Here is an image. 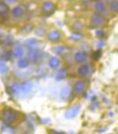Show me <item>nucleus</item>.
<instances>
[{"label":"nucleus","mask_w":118,"mask_h":134,"mask_svg":"<svg viewBox=\"0 0 118 134\" xmlns=\"http://www.w3.org/2000/svg\"><path fill=\"white\" fill-rule=\"evenodd\" d=\"M60 64H61V61H60V59L58 58V57H50V59H49V66H50L51 69H52V70L58 69V67L60 66Z\"/></svg>","instance_id":"f8f14e48"},{"label":"nucleus","mask_w":118,"mask_h":134,"mask_svg":"<svg viewBox=\"0 0 118 134\" xmlns=\"http://www.w3.org/2000/svg\"><path fill=\"white\" fill-rule=\"evenodd\" d=\"M91 24L93 27H100L107 24V20L101 13H94L91 17Z\"/></svg>","instance_id":"f257e3e1"},{"label":"nucleus","mask_w":118,"mask_h":134,"mask_svg":"<svg viewBox=\"0 0 118 134\" xmlns=\"http://www.w3.org/2000/svg\"><path fill=\"white\" fill-rule=\"evenodd\" d=\"M15 118H16V112L11 109H4L3 113H2V120L6 124H10L12 123H13Z\"/></svg>","instance_id":"7ed1b4c3"},{"label":"nucleus","mask_w":118,"mask_h":134,"mask_svg":"<svg viewBox=\"0 0 118 134\" xmlns=\"http://www.w3.org/2000/svg\"><path fill=\"white\" fill-rule=\"evenodd\" d=\"M109 6L112 12L118 13V0H112L109 4Z\"/></svg>","instance_id":"a211bd4d"},{"label":"nucleus","mask_w":118,"mask_h":134,"mask_svg":"<svg viewBox=\"0 0 118 134\" xmlns=\"http://www.w3.org/2000/svg\"><path fill=\"white\" fill-rule=\"evenodd\" d=\"M33 29V25H30V24H27V25L25 26V27H23V32L24 33H28V32H30L31 30Z\"/></svg>","instance_id":"4be33fe9"},{"label":"nucleus","mask_w":118,"mask_h":134,"mask_svg":"<svg viewBox=\"0 0 118 134\" xmlns=\"http://www.w3.org/2000/svg\"><path fill=\"white\" fill-rule=\"evenodd\" d=\"M55 7L56 6H55L54 3H52V1H46L43 4L42 11H43V13H45V14H51L54 12Z\"/></svg>","instance_id":"423d86ee"},{"label":"nucleus","mask_w":118,"mask_h":134,"mask_svg":"<svg viewBox=\"0 0 118 134\" xmlns=\"http://www.w3.org/2000/svg\"><path fill=\"white\" fill-rule=\"evenodd\" d=\"M81 109V105L80 104H76L74 105L69 108L65 112V117L67 119H73L75 117H76V116L79 114Z\"/></svg>","instance_id":"20e7f679"},{"label":"nucleus","mask_w":118,"mask_h":134,"mask_svg":"<svg viewBox=\"0 0 118 134\" xmlns=\"http://www.w3.org/2000/svg\"><path fill=\"white\" fill-rule=\"evenodd\" d=\"M42 57H43V53L40 49H32L28 51L27 59L28 60V62H30L32 64H37L41 61Z\"/></svg>","instance_id":"f03ea898"},{"label":"nucleus","mask_w":118,"mask_h":134,"mask_svg":"<svg viewBox=\"0 0 118 134\" xmlns=\"http://www.w3.org/2000/svg\"><path fill=\"white\" fill-rule=\"evenodd\" d=\"M67 70H65V69H61V70L57 72L56 76H55V79H56L57 80H62L67 77Z\"/></svg>","instance_id":"dca6fc26"},{"label":"nucleus","mask_w":118,"mask_h":134,"mask_svg":"<svg viewBox=\"0 0 118 134\" xmlns=\"http://www.w3.org/2000/svg\"><path fill=\"white\" fill-rule=\"evenodd\" d=\"M94 8L96 10V13H105L107 12V7H106V4L101 1H98L96 2L94 4Z\"/></svg>","instance_id":"9b49d317"},{"label":"nucleus","mask_w":118,"mask_h":134,"mask_svg":"<svg viewBox=\"0 0 118 134\" xmlns=\"http://www.w3.org/2000/svg\"><path fill=\"white\" fill-rule=\"evenodd\" d=\"M71 39L74 41H80L83 39V35L80 33H73L71 35Z\"/></svg>","instance_id":"412c9836"},{"label":"nucleus","mask_w":118,"mask_h":134,"mask_svg":"<svg viewBox=\"0 0 118 134\" xmlns=\"http://www.w3.org/2000/svg\"><path fill=\"white\" fill-rule=\"evenodd\" d=\"M18 67L20 69H25L27 68V67L28 66V64H30V62H28V59H25V58H21L18 61Z\"/></svg>","instance_id":"f3484780"},{"label":"nucleus","mask_w":118,"mask_h":134,"mask_svg":"<svg viewBox=\"0 0 118 134\" xmlns=\"http://www.w3.org/2000/svg\"><path fill=\"white\" fill-rule=\"evenodd\" d=\"M61 37V35L60 33V31L58 30H53L51 31V32L48 34V39L51 42H58Z\"/></svg>","instance_id":"6e6552de"},{"label":"nucleus","mask_w":118,"mask_h":134,"mask_svg":"<svg viewBox=\"0 0 118 134\" xmlns=\"http://www.w3.org/2000/svg\"><path fill=\"white\" fill-rule=\"evenodd\" d=\"M13 89L15 93H19L20 91H21V85H20V84H18V83L13 84Z\"/></svg>","instance_id":"5701e85b"},{"label":"nucleus","mask_w":118,"mask_h":134,"mask_svg":"<svg viewBox=\"0 0 118 134\" xmlns=\"http://www.w3.org/2000/svg\"><path fill=\"white\" fill-rule=\"evenodd\" d=\"M87 53L85 51H83V50H80V51H77L74 56V59L75 61L77 64H83L84 62H86L87 60Z\"/></svg>","instance_id":"0eeeda50"},{"label":"nucleus","mask_w":118,"mask_h":134,"mask_svg":"<svg viewBox=\"0 0 118 134\" xmlns=\"http://www.w3.org/2000/svg\"><path fill=\"white\" fill-rule=\"evenodd\" d=\"M9 12V6L6 3L0 1V17L4 16L8 13Z\"/></svg>","instance_id":"4468645a"},{"label":"nucleus","mask_w":118,"mask_h":134,"mask_svg":"<svg viewBox=\"0 0 118 134\" xmlns=\"http://www.w3.org/2000/svg\"><path fill=\"white\" fill-rule=\"evenodd\" d=\"M24 14V7L21 5H18L12 10V15L14 18H20Z\"/></svg>","instance_id":"9d476101"},{"label":"nucleus","mask_w":118,"mask_h":134,"mask_svg":"<svg viewBox=\"0 0 118 134\" xmlns=\"http://www.w3.org/2000/svg\"><path fill=\"white\" fill-rule=\"evenodd\" d=\"M90 72V67L88 64H82L77 70V73L81 77H86Z\"/></svg>","instance_id":"1a4fd4ad"},{"label":"nucleus","mask_w":118,"mask_h":134,"mask_svg":"<svg viewBox=\"0 0 118 134\" xmlns=\"http://www.w3.org/2000/svg\"><path fill=\"white\" fill-rule=\"evenodd\" d=\"M31 84L30 82H25L21 85V90L24 91V92H28L31 89Z\"/></svg>","instance_id":"aec40b11"},{"label":"nucleus","mask_w":118,"mask_h":134,"mask_svg":"<svg viewBox=\"0 0 118 134\" xmlns=\"http://www.w3.org/2000/svg\"><path fill=\"white\" fill-rule=\"evenodd\" d=\"M85 90V83L83 80H77L73 86V93L75 95L79 96Z\"/></svg>","instance_id":"39448f33"},{"label":"nucleus","mask_w":118,"mask_h":134,"mask_svg":"<svg viewBox=\"0 0 118 134\" xmlns=\"http://www.w3.org/2000/svg\"><path fill=\"white\" fill-rule=\"evenodd\" d=\"M24 55V49L21 45H17V46L14 47L13 49V56L17 57V58H21L22 57V56Z\"/></svg>","instance_id":"ddd939ff"},{"label":"nucleus","mask_w":118,"mask_h":134,"mask_svg":"<svg viewBox=\"0 0 118 134\" xmlns=\"http://www.w3.org/2000/svg\"><path fill=\"white\" fill-rule=\"evenodd\" d=\"M70 94V88L69 87H64L61 92V97L62 100H67Z\"/></svg>","instance_id":"2eb2a0df"},{"label":"nucleus","mask_w":118,"mask_h":134,"mask_svg":"<svg viewBox=\"0 0 118 134\" xmlns=\"http://www.w3.org/2000/svg\"><path fill=\"white\" fill-rule=\"evenodd\" d=\"M53 52H55L57 55H62L66 52V48L63 46H57L53 48Z\"/></svg>","instance_id":"6ab92c4d"},{"label":"nucleus","mask_w":118,"mask_h":134,"mask_svg":"<svg viewBox=\"0 0 118 134\" xmlns=\"http://www.w3.org/2000/svg\"><path fill=\"white\" fill-rule=\"evenodd\" d=\"M96 35H97L98 36H102V35H104V33H103V31H101V30H97L96 31Z\"/></svg>","instance_id":"393cba45"},{"label":"nucleus","mask_w":118,"mask_h":134,"mask_svg":"<svg viewBox=\"0 0 118 134\" xmlns=\"http://www.w3.org/2000/svg\"><path fill=\"white\" fill-rule=\"evenodd\" d=\"M101 56V50H97L92 54V57L94 58V60H98Z\"/></svg>","instance_id":"b1692460"}]
</instances>
